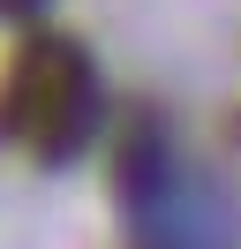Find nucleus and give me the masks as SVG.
<instances>
[{
    "instance_id": "obj_1",
    "label": "nucleus",
    "mask_w": 241,
    "mask_h": 249,
    "mask_svg": "<svg viewBox=\"0 0 241 249\" xmlns=\"http://www.w3.org/2000/svg\"><path fill=\"white\" fill-rule=\"evenodd\" d=\"M98 121V76H90V53L75 38H23L0 76V136L23 143L38 159H68L75 143Z\"/></svg>"
},
{
    "instance_id": "obj_2",
    "label": "nucleus",
    "mask_w": 241,
    "mask_h": 249,
    "mask_svg": "<svg viewBox=\"0 0 241 249\" xmlns=\"http://www.w3.org/2000/svg\"><path fill=\"white\" fill-rule=\"evenodd\" d=\"M0 8H8V16H30V8H38V0H0Z\"/></svg>"
}]
</instances>
